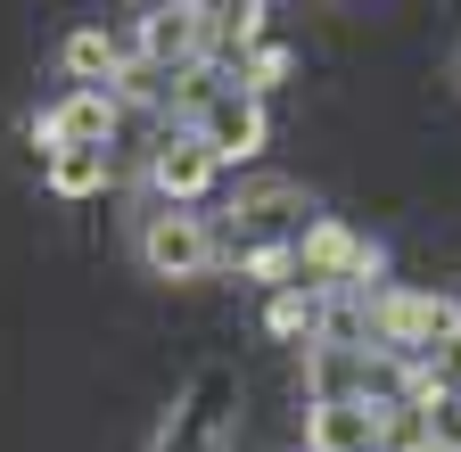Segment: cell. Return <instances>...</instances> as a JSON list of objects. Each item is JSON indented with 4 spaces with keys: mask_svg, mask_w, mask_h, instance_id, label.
Returning <instances> with one entry per match:
<instances>
[{
    "mask_svg": "<svg viewBox=\"0 0 461 452\" xmlns=\"http://www.w3.org/2000/svg\"><path fill=\"white\" fill-rule=\"evenodd\" d=\"M67 66H75L83 83H99V75H115V66H124V49H115L107 33H75V41H67Z\"/></svg>",
    "mask_w": 461,
    "mask_h": 452,
    "instance_id": "obj_10",
    "label": "cell"
},
{
    "mask_svg": "<svg viewBox=\"0 0 461 452\" xmlns=\"http://www.w3.org/2000/svg\"><path fill=\"white\" fill-rule=\"evenodd\" d=\"M140 255H149L157 279H198V271L214 263V239H206V222H198V214H157V222H149V239H140Z\"/></svg>",
    "mask_w": 461,
    "mask_h": 452,
    "instance_id": "obj_1",
    "label": "cell"
},
{
    "mask_svg": "<svg viewBox=\"0 0 461 452\" xmlns=\"http://www.w3.org/2000/svg\"><path fill=\"white\" fill-rule=\"evenodd\" d=\"M272 329L280 337H313V297H272Z\"/></svg>",
    "mask_w": 461,
    "mask_h": 452,
    "instance_id": "obj_11",
    "label": "cell"
},
{
    "mask_svg": "<svg viewBox=\"0 0 461 452\" xmlns=\"http://www.w3.org/2000/svg\"><path fill=\"white\" fill-rule=\"evenodd\" d=\"M107 132H115V99H107V91H75L58 116L33 124L41 148H107Z\"/></svg>",
    "mask_w": 461,
    "mask_h": 452,
    "instance_id": "obj_4",
    "label": "cell"
},
{
    "mask_svg": "<svg viewBox=\"0 0 461 452\" xmlns=\"http://www.w3.org/2000/svg\"><path fill=\"white\" fill-rule=\"evenodd\" d=\"M288 75V58H280V49H256V66H248V91H272Z\"/></svg>",
    "mask_w": 461,
    "mask_h": 452,
    "instance_id": "obj_12",
    "label": "cell"
},
{
    "mask_svg": "<svg viewBox=\"0 0 461 452\" xmlns=\"http://www.w3.org/2000/svg\"><path fill=\"white\" fill-rule=\"evenodd\" d=\"M371 329L387 337V346H437V337H453V305L445 297H379L371 305Z\"/></svg>",
    "mask_w": 461,
    "mask_h": 452,
    "instance_id": "obj_3",
    "label": "cell"
},
{
    "mask_svg": "<svg viewBox=\"0 0 461 452\" xmlns=\"http://www.w3.org/2000/svg\"><path fill=\"white\" fill-rule=\"evenodd\" d=\"M240 214L248 222H288V214H305V190L297 182H256V190H240Z\"/></svg>",
    "mask_w": 461,
    "mask_h": 452,
    "instance_id": "obj_9",
    "label": "cell"
},
{
    "mask_svg": "<svg viewBox=\"0 0 461 452\" xmlns=\"http://www.w3.org/2000/svg\"><path fill=\"white\" fill-rule=\"evenodd\" d=\"M206 182H214V148H206L198 132L157 148V190H165V198H198Z\"/></svg>",
    "mask_w": 461,
    "mask_h": 452,
    "instance_id": "obj_6",
    "label": "cell"
},
{
    "mask_svg": "<svg viewBox=\"0 0 461 452\" xmlns=\"http://www.w3.org/2000/svg\"><path fill=\"white\" fill-rule=\"evenodd\" d=\"M305 444L313 452H379V403H363V394H321L305 412Z\"/></svg>",
    "mask_w": 461,
    "mask_h": 452,
    "instance_id": "obj_2",
    "label": "cell"
},
{
    "mask_svg": "<svg viewBox=\"0 0 461 452\" xmlns=\"http://www.w3.org/2000/svg\"><path fill=\"white\" fill-rule=\"evenodd\" d=\"M297 263H305V279H346V271H371V255H363L355 239H346L338 222H321V231L297 247Z\"/></svg>",
    "mask_w": 461,
    "mask_h": 452,
    "instance_id": "obj_7",
    "label": "cell"
},
{
    "mask_svg": "<svg viewBox=\"0 0 461 452\" xmlns=\"http://www.w3.org/2000/svg\"><path fill=\"white\" fill-rule=\"evenodd\" d=\"M198 140H206L214 156H256V140H264V116H256V99H240V91H230V99H214Z\"/></svg>",
    "mask_w": 461,
    "mask_h": 452,
    "instance_id": "obj_5",
    "label": "cell"
},
{
    "mask_svg": "<svg viewBox=\"0 0 461 452\" xmlns=\"http://www.w3.org/2000/svg\"><path fill=\"white\" fill-rule=\"evenodd\" d=\"M107 182V148H58L50 156V190L58 198H91Z\"/></svg>",
    "mask_w": 461,
    "mask_h": 452,
    "instance_id": "obj_8",
    "label": "cell"
}]
</instances>
